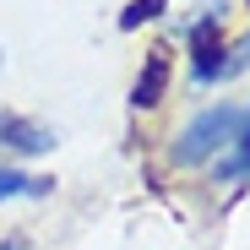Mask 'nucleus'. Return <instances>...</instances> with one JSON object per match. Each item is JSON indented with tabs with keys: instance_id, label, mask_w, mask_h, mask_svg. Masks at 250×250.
I'll return each mask as SVG.
<instances>
[{
	"instance_id": "f03ea898",
	"label": "nucleus",
	"mask_w": 250,
	"mask_h": 250,
	"mask_svg": "<svg viewBox=\"0 0 250 250\" xmlns=\"http://www.w3.org/2000/svg\"><path fill=\"white\" fill-rule=\"evenodd\" d=\"M0 147L17 152V158H38V152L55 147V131L38 125V120H27V114H0Z\"/></svg>"
},
{
	"instance_id": "f257e3e1",
	"label": "nucleus",
	"mask_w": 250,
	"mask_h": 250,
	"mask_svg": "<svg viewBox=\"0 0 250 250\" xmlns=\"http://www.w3.org/2000/svg\"><path fill=\"white\" fill-rule=\"evenodd\" d=\"M239 125H245V114H239V109H229V104L196 114V120L185 125V136H180L174 158H180V163H207L223 142H234V136H239Z\"/></svg>"
},
{
	"instance_id": "0eeeda50",
	"label": "nucleus",
	"mask_w": 250,
	"mask_h": 250,
	"mask_svg": "<svg viewBox=\"0 0 250 250\" xmlns=\"http://www.w3.org/2000/svg\"><path fill=\"white\" fill-rule=\"evenodd\" d=\"M163 11H169V0H131V6L120 11V27H142V22L163 17Z\"/></svg>"
},
{
	"instance_id": "7ed1b4c3",
	"label": "nucleus",
	"mask_w": 250,
	"mask_h": 250,
	"mask_svg": "<svg viewBox=\"0 0 250 250\" xmlns=\"http://www.w3.org/2000/svg\"><path fill=\"white\" fill-rule=\"evenodd\" d=\"M223 33H218V17H207V22H196V33H190V60H196V76L201 82H218V65H223Z\"/></svg>"
},
{
	"instance_id": "9d476101",
	"label": "nucleus",
	"mask_w": 250,
	"mask_h": 250,
	"mask_svg": "<svg viewBox=\"0 0 250 250\" xmlns=\"http://www.w3.org/2000/svg\"><path fill=\"white\" fill-rule=\"evenodd\" d=\"M0 65H6V55H0Z\"/></svg>"
},
{
	"instance_id": "423d86ee",
	"label": "nucleus",
	"mask_w": 250,
	"mask_h": 250,
	"mask_svg": "<svg viewBox=\"0 0 250 250\" xmlns=\"http://www.w3.org/2000/svg\"><path fill=\"white\" fill-rule=\"evenodd\" d=\"M239 147H234V158H223L218 163V174L223 180H239V174H250V114H245V125H239V136H234Z\"/></svg>"
},
{
	"instance_id": "1a4fd4ad",
	"label": "nucleus",
	"mask_w": 250,
	"mask_h": 250,
	"mask_svg": "<svg viewBox=\"0 0 250 250\" xmlns=\"http://www.w3.org/2000/svg\"><path fill=\"white\" fill-rule=\"evenodd\" d=\"M0 250H27V245L22 239H0Z\"/></svg>"
},
{
	"instance_id": "6e6552de",
	"label": "nucleus",
	"mask_w": 250,
	"mask_h": 250,
	"mask_svg": "<svg viewBox=\"0 0 250 250\" xmlns=\"http://www.w3.org/2000/svg\"><path fill=\"white\" fill-rule=\"evenodd\" d=\"M239 71H250V33L234 44V55H223V65H218V76H239Z\"/></svg>"
},
{
	"instance_id": "20e7f679",
	"label": "nucleus",
	"mask_w": 250,
	"mask_h": 250,
	"mask_svg": "<svg viewBox=\"0 0 250 250\" xmlns=\"http://www.w3.org/2000/svg\"><path fill=\"white\" fill-rule=\"evenodd\" d=\"M163 93H169V49H147V65H142L136 87H131V104L136 109H158Z\"/></svg>"
},
{
	"instance_id": "39448f33",
	"label": "nucleus",
	"mask_w": 250,
	"mask_h": 250,
	"mask_svg": "<svg viewBox=\"0 0 250 250\" xmlns=\"http://www.w3.org/2000/svg\"><path fill=\"white\" fill-rule=\"evenodd\" d=\"M55 180H38V174H17V169H0V201L6 196H49Z\"/></svg>"
}]
</instances>
